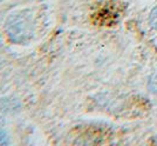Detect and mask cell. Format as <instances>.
Instances as JSON below:
<instances>
[{
	"instance_id": "obj_1",
	"label": "cell",
	"mask_w": 157,
	"mask_h": 146,
	"mask_svg": "<svg viewBox=\"0 0 157 146\" xmlns=\"http://www.w3.org/2000/svg\"><path fill=\"white\" fill-rule=\"evenodd\" d=\"M31 21L27 20L24 15L15 14L12 15L7 21V32L10 38L14 41L21 43L26 37H31Z\"/></svg>"
},
{
	"instance_id": "obj_2",
	"label": "cell",
	"mask_w": 157,
	"mask_h": 146,
	"mask_svg": "<svg viewBox=\"0 0 157 146\" xmlns=\"http://www.w3.org/2000/svg\"><path fill=\"white\" fill-rule=\"evenodd\" d=\"M148 88L150 90L151 93L157 95V73L152 74L150 77V79L148 81Z\"/></svg>"
},
{
	"instance_id": "obj_3",
	"label": "cell",
	"mask_w": 157,
	"mask_h": 146,
	"mask_svg": "<svg viewBox=\"0 0 157 146\" xmlns=\"http://www.w3.org/2000/svg\"><path fill=\"white\" fill-rule=\"evenodd\" d=\"M149 22H150V26L157 31V6L150 12L149 15Z\"/></svg>"
},
{
	"instance_id": "obj_4",
	"label": "cell",
	"mask_w": 157,
	"mask_h": 146,
	"mask_svg": "<svg viewBox=\"0 0 157 146\" xmlns=\"http://www.w3.org/2000/svg\"><path fill=\"white\" fill-rule=\"evenodd\" d=\"M10 144V140H8V136L7 133L0 128V145H8Z\"/></svg>"
}]
</instances>
